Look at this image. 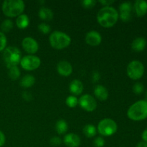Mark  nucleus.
Segmentation results:
<instances>
[{"instance_id":"1","label":"nucleus","mask_w":147,"mask_h":147,"mask_svg":"<svg viewBox=\"0 0 147 147\" xmlns=\"http://www.w3.org/2000/svg\"><path fill=\"white\" fill-rule=\"evenodd\" d=\"M119 12L112 7H104L99 10L97 14V20L100 26L103 27H111L119 20Z\"/></svg>"},{"instance_id":"2","label":"nucleus","mask_w":147,"mask_h":147,"mask_svg":"<svg viewBox=\"0 0 147 147\" xmlns=\"http://www.w3.org/2000/svg\"><path fill=\"white\" fill-rule=\"evenodd\" d=\"M127 116L131 120L140 121L147 119V101L140 100L135 102L129 107Z\"/></svg>"},{"instance_id":"3","label":"nucleus","mask_w":147,"mask_h":147,"mask_svg":"<svg viewBox=\"0 0 147 147\" xmlns=\"http://www.w3.org/2000/svg\"><path fill=\"white\" fill-rule=\"evenodd\" d=\"M24 3L22 0H6L3 2L2 11L9 17H15L21 15L24 10Z\"/></svg>"},{"instance_id":"4","label":"nucleus","mask_w":147,"mask_h":147,"mask_svg":"<svg viewBox=\"0 0 147 147\" xmlns=\"http://www.w3.org/2000/svg\"><path fill=\"white\" fill-rule=\"evenodd\" d=\"M50 43L52 47L57 50L66 48L70 45L71 39L68 34L60 31H55L50 34Z\"/></svg>"},{"instance_id":"5","label":"nucleus","mask_w":147,"mask_h":147,"mask_svg":"<svg viewBox=\"0 0 147 147\" xmlns=\"http://www.w3.org/2000/svg\"><path fill=\"white\" fill-rule=\"evenodd\" d=\"M3 58L7 64V67L17 66L22 60L21 52L17 47H7L3 53Z\"/></svg>"},{"instance_id":"6","label":"nucleus","mask_w":147,"mask_h":147,"mask_svg":"<svg viewBox=\"0 0 147 147\" xmlns=\"http://www.w3.org/2000/svg\"><path fill=\"white\" fill-rule=\"evenodd\" d=\"M144 65L139 60H133L127 66V75L132 80H139L142 78L144 73Z\"/></svg>"},{"instance_id":"7","label":"nucleus","mask_w":147,"mask_h":147,"mask_svg":"<svg viewBox=\"0 0 147 147\" xmlns=\"http://www.w3.org/2000/svg\"><path fill=\"white\" fill-rule=\"evenodd\" d=\"M117 124L111 119H104L99 122L98 125V131L104 136H110L114 134L117 131Z\"/></svg>"},{"instance_id":"8","label":"nucleus","mask_w":147,"mask_h":147,"mask_svg":"<svg viewBox=\"0 0 147 147\" xmlns=\"http://www.w3.org/2000/svg\"><path fill=\"white\" fill-rule=\"evenodd\" d=\"M41 64V60L37 56H34L33 55H26L22 57L20 61L21 67L24 70L32 71L38 68Z\"/></svg>"},{"instance_id":"9","label":"nucleus","mask_w":147,"mask_h":147,"mask_svg":"<svg viewBox=\"0 0 147 147\" xmlns=\"http://www.w3.org/2000/svg\"><path fill=\"white\" fill-rule=\"evenodd\" d=\"M78 103L82 109L88 112L93 111L97 107V103L95 98L88 94L82 96L78 100Z\"/></svg>"},{"instance_id":"10","label":"nucleus","mask_w":147,"mask_h":147,"mask_svg":"<svg viewBox=\"0 0 147 147\" xmlns=\"http://www.w3.org/2000/svg\"><path fill=\"white\" fill-rule=\"evenodd\" d=\"M132 10V4L129 1H125L123 2L119 6V11L120 14H119L121 20L124 22L130 21L131 18V11Z\"/></svg>"},{"instance_id":"11","label":"nucleus","mask_w":147,"mask_h":147,"mask_svg":"<svg viewBox=\"0 0 147 147\" xmlns=\"http://www.w3.org/2000/svg\"><path fill=\"white\" fill-rule=\"evenodd\" d=\"M23 49L30 55H33L37 52L39 49L38 43L32 37H25L22 42Z\"/></svg>"},{"instance_id":"12","label":"nucleus","mask_w":147,"mask_h":147,"mask_svg":"<svg viewBox=\"0 0 147 147\" xmlns=\"http://www.w3.org/2000/svg\"><path fill=\"white\" fill-rule=\"evenodd\" d=\"M86 41L89 45L98 46L102 41L101 35L96 31H90L86 34Z\"/></svg>"},{"instance_id":"13","label":"nucleus","mask_w":147,"mask_h":147,"mask_svg":"<svg viewBox=\"0 0 147 147\" xmlns=\"http://www.w3.org/2000/svg\"><path fill=\"white\" fill-rule=\"evenodd\" d=\"M57 70L60 76L67 77V76H70V74L73 72V67L69 62L60 61L57 64Z\"/></svg>"},{"instance_id":"14","label":"nucleus","mask_w":147,"mask_h":147,"mask_svg":"<svg viewBox=\"0 0 147 147\" xmlns=\"http://www.w3.org/2000/svg\"><path fill=\"white\" fill-rule=\"evenodd\" d=\"M63 142L68 147H78L80 146L81 141L78 135L75 134H67L65 136Z\"/></svg>"},{"instance_id":"15","label":"nucleus","mask_w":147,"mask_h":147,"mask_svg":"<svg viewBox=\"0 0 147 147\" xmlns=\"http://www.w3.org/2000/svg\"><path fill=\"white\" fill-rule=\"evenodd\" d=\"M134 10L139 17H144L147 14V1L137 0L134 3Z\"/></svg>"},{"instance_id":"16","label":"nucleus","mask_w":147,"mask_h":147,"mask_svg":"<svg viewBox=\"0 0 147 147\" xmlns=\"http://www.w3.org/2000/svg\"><path fill=\"white\" fill-rule=\"evenodd\" d=\"M146 46V40L144 37H137L135 39L131 44V48L136 53L143 51Z\"/></svg>"},{"instance_id":"17","label":"nucleus","mask_w":147,"mask_h":147,"mask_svg":"<svg viewBox=\"0 0 147 147\" xmlns=\"http://www.w3.org/2000/svg\"><path fill=\"white\" fill-rule=\"evenodd\" d=\"M94 94L96 97L100 100H106L109 97L108 90L101 85H98L95 87Z\"/></svg>"},{"instance_id":"18","label":"nucleus","mask_w":147,"mask_h":147,"mask_svg":"<svg viewBox=\"0 0 147 147\" xmlns=\"http://www.w3.org/2000/svg\"><path fill=\"white\" fill-rule=\"evenodd\" d=\"M83 90V85L81 81L79 80H74L70 83V91L73 95L81 94Z\"/></svg>"},{"instance_id":"19","label":"nucleus","mask_w":147,"mask_h":147,"mask_svg":"<svg viewBox=\"0 0 147 147\" xmlns=\"http://www.w3.org/2000/svg\"><path fill=\"white\" fill-rule=\"evenodd\" d=\"M39 17L45 21H50L53 18V12L50 9L47 7H42L38 12Z\"/></svg>"},{"instance_id":"20","label":"nucleus","mask_w":147,"mask_h":147,"mask_svg":"<svg viewBox=\"0 0 147 147\" xmlns=\"http://www.w3.org/2000/svg\"><path fill=\"white\" fill-rule=\"evenodd\" d=\"M16 24L17 26L20 29H25L28 27L30 24V20H29L28 16L26 14H21L19 16L16 20Z\"/></svg>"},{"instance_id":"21","label":"nucleus","mask_w":147,"mask_h":147,"mask_svg":"<svg viewBox=\"0 0 147 147\" xmlns=\"http://www.w3.org/2000/svg\"><path fill=\"white\" fill-rule=\"evenodd\" d=\"M35 83V78L34 76L31 75H26L25 76L22 78L20 81V86L23 88H30L33 86Z\"/></svg>"},{"instance_id":"22","label":"nucleus","mask_w":147,"mask_h":147,"mask_svg":"<svg viewBox=\"0 0 147 147\" xmlns=\"http://www.w3.org/2000/svg\"><path fill=\"white\" fill-rule=\"evenodd\" d=\"M67 129H68V126H67V123L65 121L63 120V119L57 121L55 125V129L59 134H65L67 131Z\"/></svg>"},{"instance_id":"23","label":"nucleus","mask_w":147,"mask_h":147,"mask_svg":"<svg viewBox=\"0 0 147 147\" xmlns=\"http://www.w3.org/2000/svg\"><path fill=\"white\" fill-rule=\"evenodd\" d=\"M83 133L87 137L91 138L96 136V128L93 124H87L83 128Z\"/></svg>"},{"instance_id":"24","label":"nucleus","mask_w":147,"mask_h":147,"mask_svg":"<svg viewBox=\"0 0 147 147\" xmlns=\"http://www.w3.org/2000/svg\"><path fill=\"white\" fill-rule=\"evenodd\" d=\"M8 74L9 77L12 80H15L19 78L20 76V69L17 66H12V67H8Z\"/></svg>"},{"instance_id":"25","label":"nucleus","mask_w":147,"mask_h":147,"mask_svg":"<svg viewBox=\"0 0 147 147\" xmlns=\"http://www.w3.org/2000/svg\"><path fill=\"white\" fill-rule=\"evenodd\" d=\"M1 30L4 32H9L13 28V22L10 20H5L1 24Z\"/></svg>"},{"instance_id":"26","label":"nucleus","mask_w":147,"mask_h":147,"mask_svg":"<svg viewBox=\"0 0 147 147\" xmlns=\"http://www.w3.org/2000/svg\"><path fill=\"white\" fill-rule=\"evenodd\" d=\"M66 104L70 108H75L78 104V99L73 96H70L66 98Z\"/></svg>"},{"instance_id":"27","label":"nucleus","mask_w":147,"mask_h":147,"mask_svg":"<svg viewBox=\"0 0 147 147\" xmlns=\"http://www.w3.org/2000/svg\"><path fill=\"white\" fill-rule=\"evenodd\" d=\"M144 90V85L141 83H136L133 86V91L135 94L140 95Z\"/></svg>"},{"instance_id":"28","label":"nucleus","mask_w":147,"mask_h":147,"mask_svg":"<svg viewBox=\"0 0 147 147\" xmlns=\"http://www.w3.org/2000/svg\"><path fill=\"white\" fill-rule=\"evenodd\" d=\"M38 30L43 34H48L51 30V28L48 24H45V23H41L38 25Z\"/></svg>"},{"instance_id":"29","label":"nucleus","mask_w":147,"mask_h":147,"mask_svg":"<svg viewBox=\"0 0 147 147\" xmlns=\"http://www.w3.org/2000/svg\"><path fill=\"white\" fill-rule=\"evenodd\" d=\"M7 45V37L3 32H0V52L4 50Z\"/></svg>"},{"instance_id":"30","label":"nucleus","mask_w":147,"mask_h":147,"mask_svg":"<svg viewBox=\"0 0 147 147\" xmlns=\"http://www.w3.org/2000/svg\"><path fill=\"white\" fill-rule=\"evenodd\" d=\"M93 144L96 147H103L105 145V140L102 137H97L95 139Z\"/></svg>"},{"instance_id":"31","label":"nucleus","mask_w":147,"mask_h":147,"mask_svg":"<svg viewBox=\"0 0 147 147\" xmlns=\"http://www.w3.org/2000/svg\"><path fill=\"white\" fill-rule=\"evenodd\" d=\"M96 3V1H93V0H84L82 1V4L86 8H91V7H94Z\"/></svg>"},{"instance_id":"32","label":"nucleus","mask_w":147,"mask_h":147,"mask_svg":"<svg viewBox=\"0 0 147 147\" xmlns=\"http://www.w3.org/2000/svg\"><path fill=\"white\" fill-rule=\"evenodd\" d=\"M50 144L53 146H59L61 144V139L57 136H54L50 139Z\"/></svg>"},{"instance_id":"33","label":"nucleus","mask_w":147,"mask_h":147,"mask_svg":"<svg viewBox=\"0 0 147 147\" xmlns=\"http://www.w3.org/2000/svg\"><path fill=\"white\" fill-rule=\"evenodd\" d=\"M5 141L6 138L4 133L1 131H0V147L4 146V144H5Z\"/></svg>"},{"instance_id":"34","label":"nucleus","mask_w":147,"mask_h":147,"mask_svg":"<svg viewBox=\"0 0 147 147\" xmlns=\"http://www.w3.org/2000/svg\"><path fill=\"white\" fill-rule=\"evenodd\" d=\"M22 96L26 100H32V95L30 94V93H28V92H24V93L22 94Z\"/></svg>"},{"instance_id":"35","label":"nucleus","mask_w":147,"mask_h":147,"mask_svg":"<svg viewBox=\"0 0 147 147\" xmlns=\"http://www.w3.org/2000/svg\"><path fill=\"white\" fill-rule=\"evenodd\" d=\"M99 2L103 4V5L106 6V7H109L111 4L114 2V1H99Z\"/></svg>"},{"instance_id":"36","label":"nucleus","mask_w":147,"mask_h":147,"mask_svg":"<svg viewBox=\"0 0 147 147\" xmlns=\"http://www.w3.org/2000/svg\"><path fill=\"white\" fill-rule=\"evenodd\" d=\"M142 139H143V142H146L147 143V129H145L143 131V133H142Z\"/></svg>"},{"instance_id":"37","label":"nucleus","mask_w":147,"mask_h":147,"mask_svg":"<svg viewBox=\"0 0 147 147\" xmlns=\"http://www.w3.org/2000/svg\"><path fill=\"white\" fill-rule=\"evenodd\" d=\"M99 78H100V76H99V73L98 72H95L93 73V81H98L99 80Z\"/></svg>"},{"instance_id":"38","label":"nucleus","mask_w":147,"mask_h":147,"mask_svg":"<svg viewBox=\"0 0 147 147\" xmlns=\"http://www.w3.org/2000/svg\"><path fill=\"white\" fill-rule=\"evenodd\" d=\"M136 147H147V143L144 142H141L138 144Z\"/></svg>"},{"instance_id":"39","label":"nucleus","mask_w":147,"mask_h":147,"mask_svg":"<svg viewBox=\"0 0 147 147\" xmlns=\"http://www.w3.org/2000/svg\"><path fill=\"white\" fill-rule=\"evenodd\" d=\"M145 96H146V100L147 101V90L146 91V94H145Z\"/></svg>"}]
</instances>
